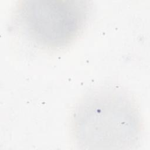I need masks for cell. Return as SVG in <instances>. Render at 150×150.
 <instances>
[{
    "label": "cell",
    "mask_w": 150,
    "mask_h": 150,
    "mask_svg": "<svg viewBox=\"0 0 150 150\" xmlns=\"http://www.w3.org/2000/svg\"><path fill=\"white\" fill-rule=\"evenodd\" d=\"M71 128L78 145L86 149H129L142 131L136 103L124 89L105 86L89 91L77 103Z\"/></svg>",
    "instance_id": "6da1fadb"
},
{
    "label": "cell",
    "mask_w": 150,
    "mask_h": 150,
    "mask_svg": "<svg viewBox=\"0 0 150 150\" xmlns=\"http://www.w3.org/2000/svg\"><path fill=\"white\" fill-rule=\"evenodd\" d=\"M91 9L88 1H20L14 9L13 23L35 46L59 50L69 46L83 32Z\"/></svg>",
    "instance_id": "7a4b0ae2"
}]
</instances>
